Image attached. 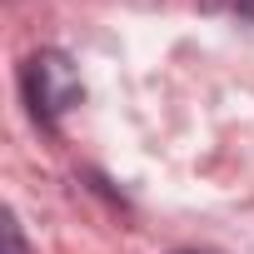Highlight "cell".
<instances>
[{"label": "cell", "instance_id": "6da1fadb", "mask_svg": "<svg viewBox=\"0 0 254 254\" xmlns=\"http://www.w3.org/2000/svg\"><path fill=\"white\" fill-rule=\"evenodd\" d=\"M25 95H30L35 120H60L70 105H80V70L70 65V55L40 50L25 65Z\"/></svg>", "mask_w": 254, "mask_h": 254}, {"label": "cell", "instance_id": "3957f363", "mask_svg": "<svg viewBox=\"0 0 254 254\" xmlns=\"http://www.w3.org/2000/svg\"><path fill=\"white\" fill-rule=\"evenodd\" d=\"M5 254H30V249H25V239H20L15 214H5Z\"/></svg>", "mask_w": 254, "mask_h": 254}, {"label": "cell", "instance_id": "7a4b0ae2", "mask_svg": "<svg viewBox=\"0 0 254 254\" xmlns=\"http://www.w3.org/2000/svg\"><path fill=\"white\" fill-rule=\"evenodd\" d=\"M204 10L234 15V20H249V25H254V0H204Z\"/></svg>", "mask_w": 254, "mask_h": 254}]
</instances>
